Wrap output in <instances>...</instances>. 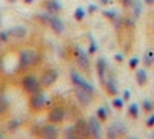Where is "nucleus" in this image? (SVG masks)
<instances>
[{
	"label": "nucleus",
	"instance_id": "1",
	"mask_svg": "<svg viewBox=\"0 0 154 139\" xmlns=\"http://www.w3.org/2000/svg\"><path fill=\"white\" fill-rule=\"evenodd\" d=\"M41 62V53L38 49H33V47H25L18 53V65H20L21 71H28L31 67Z\"/></svg>",
	"mask_w": 154,
	"mask_h": 139
},
{
	"label": "nucleus",
	"instance_id": "2",
	"mask_svg": "<svg viewBox=\"0 0 154 139\" xmlns=\"http://www.w3.org/2000/svg\"><path fill=\"white\" fill-rule=\"evenodd\" d=\"M21 89H23L25 93L33 95V93L41 92L43 85H41L39 77H36L35 74H26V75H23V79H21Z\"/></svg>",
	"mask_w": 154,
	"mask_h": 139
},
{
	"label": "nucleus",
	"instance_id": "3",
	"mask_svg": "<svg viewBox=\"0 0 154 139\" xmlns=\"http://www.w3.org/2000/svg\"><path fill=\"white\" fill-rule=\"evenodd\" d=\"M71 82H72V85H74V89H82V90H85V92L95 95L94 85H92V83H90L85 77H84V75L80 74L79 71H72V72H71Z\"/></svg>",
	"mask_w": 154,
	"mask_h": 139
},
{
	"label": "nucleus",
	"instance_id": "4",
	"mask_svg": "<svg viewBox=\"0 0 154 139\" xmlns=\"http://www.w3.org/2000/svg\"><path fill=\"white\" fill-rule=\"evenodd\" d=\"M36 136H38V139H59L61 133H59V128H57V124L48 123V124L39 126Z\"/></svg>",
	"mask_w": 154,
	"mask_h": 139
},
{
	"label": "nucleus",
	"instance_id": "5",
	"mask_svg": "<svg viewBox=\"0 0 154 139\" xmlns=\"http://www.w3.org/2000/svg\"><path fill=\"white\" fill-rule=\"evenodd\" d=\"M46 100H48V97H46L45 93H43V90H41V92H38V93L30 95V101H28V105H30V110H31L33 113L43 111V110L46 108Z\"/></svg>",
	"mask_w": 154,
	"mask_h": 139
},
{
	"label": "nucleus",
	"instance_id": "6",
	"mask_svg": "<svg viewBox=\"0 0 154 139\" xmlns=\"http://www.w3.org/2000/svg\"><path fill=\"white\" fill-rule=\"evenodd\" d=\"M66 118H67V110H66L64 107H61V105L51 107V110L48 111V123L61 124Z\"/></svg>",
	"mask_w": 154,
	"mask_h": 139
},
{
	"label": "nucleus",
	"instance_id": "7",
	"mask_svg": "<svg viewBox=\"0 0 154 139\" xmlns=\"http://www.w3.org/2000/svg\"><path fill=\"white\" fill-rule=\"evenodd\" d=\"M74 56H75V62H77V67L80 69L82 72L89 74L90 72V62H89V54L84 53L82 47H74Z\"/></svg>",
	"mask_w": 154,
	"mask_h": 139
},
{
	"label": "nucleus",
	"instance_id": "8",
	"mask_svg": "<svg viewBox=\"0 0 154 139\" xmlns=\"http://www.w3.org/2000/svg\"><path fill=\"white\" fill-rule=\"evenodd\" d=\"M87 128H89L90 139H102V121L95 115L87 118Z\"/></svg>",
	"mask_w": 154,
	"mask_h": 139
},
{
	"label": "nucleus",
	"instance_id": "9",
	"mask_svg": "<svg viewBox=\"0 0 154 139\" xmlns=\"http://www.w3.org/2000/svg\"><path fill=\"white\" fill-rule=\"evenodd\" d=\"M57 71L53 67H48L45 71L41 72V75H39V80H41V85L45 87V89H49V87H53L54 83H56L57 80Z\"/></svg>",
	"mask_w": 154,
	"mask_h": 139
},
{
	"label": "nucleus",
	"instance_id": "10",
	"mask_svg": "<svg viewBox=\"0 0 154 139\" xmlns=\"http://www.w3.org/2000/svg\"><path fill=\"white\" fill-rule=\"evenodd\" d=\"M126 134V129L122 123H113L107 128V139H122Z\"/></svg>",
	"mask_w": 154,
	"mask_h": 139
},
{
	"label": "nucleus",
	"instance_id": "11",
	"mask_svg": "<svg viewBox=\"0 0 154 139\" xmlns=\"http://www.w3.org/2000/svg\"><path fill=\"white\" fill-rule=\"evenodd\" d=\"M74 129H75V137L77 139H89V128H87V119L79 118L74 124Z\"/></svg>",
	"mask_w": 154,
	"mask_h": 139
},
{
	"label": "nucleus",
	"instance_id": "12",
	"mask_svg": "<svg viewBox=\"0 0 154 139\" xmlns=\"http://www.w3.org/2000/svg\"><path fill=\"white\" fill-rule=\"evenodd\" d=\"M74 93H75L77 101H79L82 107H90V105L94 103V97H95V95L85 92V90H82V89H75Z\"/></svg>",
	"mask_w": 154,
	"mask_h": 139
},
{
	"label": "nucleus",
	"instance_id": "13",
	"mask_svg": "<svg viewBox=\"0 0 154 139\" xmlns=\"http://www.w3.org/2000/svg\"><path fill=\"white\" fill-rule=\"evenodd\" d=\"M48 26L51 28L56 35H62L66 30V25H64V21L61 20L57 15H49V23H48Z\"/></svg>",
	"mask_w": 154,
	"mask_h": 139
},
{
	"label": "nucleus",
	"instance_id": "14",
	"mask_svg": "<svg viewBox=\"0 0 154 139\" xmlns=\"http://www.w3.org/2000/svg\"><path fill=\"white\" fill-rule=\"evenodd\" d=\"M8 35H10V38H13V39H23V38H26L28 30L23 25H15V26H12L8 30Z\"/></svg>",
	"mask_w": 154,
	"mask_h": 139
},
{
	"label": "nucleus",
	"instance_id": "15",
	"mask_svg": "<svg viewBox=\"0 0 154 139\" xmlns=\"http://www.w3.org/2000/svg\"><path fill=\"white\" fill-rule=\"evenodd\" d=\"M43 8H45L48 13H51V15H57L62 10V5L59 3V0H45Z\"/></svg>",
	"mask_w": 154,
	"mask_h": 139
},
{
	"label": "nucleus",
	"instance_id": "16",
	"mask_svg": "<svg viewBox=\"0 0 154 139\" xmlns=\"http://www.w3.org/2000/svg\"><path fill=\"white\" fill-rule=\"evenodd\" d=\"M97 74L100 77V82L103 83L105 79H107V61L103 57H98L97 59Z\"/></svg>",
	"mask_w": 154,
	"mask_h": 139
},
{
	"label": "nucleus",
	"instance_id": "17",
	"mask_svg": "<svg viewBox=\"0 0 154 139\" xmlns=\"http://www.w3.org/2000/svg\"><path fill=\"white\" fill-rule=\"evenodd\" d=\"M103 87L107 89V93L112 95V97H115V95L118 93V89H116V82H115L113 79H105Z\"/></svg>",
	"mask_w": 154,
	"mask_h": 139
},
{
	"label": "nucleus",
	"instance_id": "18",
	"mask_svg": "<svg viewBox=\"0 0 154 139\" xmlns=\"http://www.w3.org/2000/svg\"><path fill=\"white\" fill-rule=\"evenodd\" d=\"M134 77H136V82H138L139 87H143V85H146V83H148V74H146L144 69H138Z\"/></svg>",
	"mask_w": 154,
	"mask_h": 139
},
{
	"label": "nucleus",
	"instance_id": "19",
	"mask_svg": "<svg viewBox=\"0 0 154 139\" xmlns=\"http://www.w3.org/2000/svg\"><path fill=\"white\" fill-rule=\"evenodd\" d=\"M95 116H97V118L100 119L102 123L107 121V118H108V110H107V107H98V108H97V113H95Z\"/></svg>",
	"mask_w": 154,
	"mask_h": 139
},
{
	"label": "nucleus",
	"instance_id": "20",
	"mask_svg": "<svg viewBox=\"0 0 154 139\" xmlns=\"http://www.w3.org/2000/svg\"><path fill=\"white\" fill-rule=\"evenodd\" d=\"M128 115H130L133 119H138V116H139V105L138 103H130V107H128Z\"/></svg>",
	"mask_w": 154,
	"mask_h": 139
},
{
	"label": "nucleus",
	"instance_id": "21",
	"mask_svg": "<svg viewBox=\"0 0 154 139\" xmlns=\"http://www.w3.org/2000/svg\"><path fill=\"white\" fill-rule=\"evenodd\" d=\"M141 5L143 3L139 2V0H134V3H133V7H131V12H133V18H138L139 17V13H141Z\"/></svg>",
	"mask_w": 154,
	"mask_h": 139
},
{
	"label": "nucleus",
	"instance_id": "22",
	"mask_svg": "<svg viewBox=\"0 0 154 139\" xmlns=\"http://www.w3.org/2000/svg\"><path fill=\"white\" fill-rule=\"evenodd\" d=\"M103 17H105V18H108V20H112L113 23H115L116 20H120L118 13L113 12V10H103Z\"/></svg>",
	"mask_w": 154,
	"mask_h": 139
},
{
	"label": "nucleus",
	"instance_id": "23",
	"mask_svg": "<svg viewBox=\"0 0 154 139\" xmlns=\"http://www.w3.org/2000/svg\"><path fill=\"white\" fill-rule=\"evenodd\" d=\"M84 18H85V10L80 8V7H77V8L74 10V20L75 21H82Z\"/></svg>",
	"mask_w": 154,
	"mask_h": 139
},
{
	"label": "nucleus",
	"instance_id": "24",
	"mask_svg": "<svg viewBox=\"0 0 154 139\" xmlns=\"http://www.w3.org/2000/svg\"><path fill=\"white\" fill-rule=\"evenodd\" d=\"M152 110H154V103L151 100H144V101H143V111H144V113H152Z\"/></svg>",
	"mask_w": 154,
	"mask_h": 139
},
{
	"label": "nucleus",
	"instance_id": "25",
	"mask_svg": "<svg viewBox=\"0 0 154 139\" xmlns=\"http://www.w3.org/2000/svg\"><path fill=\"white\" fill-rule=\"evenodd\" d=\"M112 105H113V108H116V110H122L123 108V105H125V100L123 98H113L112 100Z\"/></svg>",
	"mask_w": 154,
	"mask_h": 139
},
{
	"label": "nucleus",
	"instance_id": "26",
	"mask_svg": "<svg viewBox=\"0 0 154 139\" xmlns=\"http://www.w3.org/2000/svg\"><path fill=\"white\" fill-rule=\"evenodd\" d=\"M10 35H8V30L7 31H0V44H5V43L10 41Z\"/></svg>",
	"mask_w": 154,
	"mask_h": 139
},
{
	"label": "nucleus",
	"instance_id": "27",
	"mask_svg": "<svg viewBox=\"0 0 154 139\" xmlns=\"http://www.w3.org/2000/svg\"><path fill=\"white\" fill-rule=\"evenodd\" d=\"M95 51H97V44H95V41H94L92 36H89V51H87V53H89V54H94Z\"/></svg>",
	"mask_w": 154,
	"mask_h": 139
},
{
	"label": "nucleus",
	"instance_id": "28",
	"mask_svg": "<svg viewBox=\"0 0 154 139\" xmlns=\"http://www.w3.org/2000/svg\"><path fill=\"white\" fill-rule=\"evenodd\" d=\"M128 65H130V69H136L139 65V59H138V57H131L130 62H128Z\"/></svg>",
	"mask_w": 154,
	"mask_h": 139
},
{
	"label": "nucleus",
	"instance_id": "29",
	"mask_svg": "<svg viewBox=\"0 0 154 139\" xmlns=\"http://www.w3.org/2000/svg\"><path fill=\"white\" fill-rule=\"evenodd\" d=\"M146 126H148V128H152L154 126V111L149 115V118L146 119Z\"/></svg>",
	"mask_w": 154,
	"mask_h": 139
},
{
	"label": "nucleus",
	"instance_id": "30",
	"mask_svg": "<svg viewBox=\"0 0 154 139\" xmlns=\"http://www.w3.org/2000/svg\"><path fill=\"white\" fill-rule=\"evenodd\" d=\"M133 3H134V0H122V5L125 7V8H128V10L133 7Z\"/></svg>",
	"mask_w": 154,
	"mask_h": 139
},
{
	"label": "nucleus",
	"instance_id": "31",
	"mask_svg": "<svg viewBox=\"0 0 154 139\" xmlns=\"http://www.w3.org/2000/svg\"><path fill=\"white\" fill-rule=\"evenodd\" d=\"M130 97H131V92H130V90H125V92H123V100L128 101V100H130Z\"/></svg>",
	"mask_w": 154,
	"mask_h": 139
},
{
	"label": "nucleus",
	"instance_id": "32",
	"mask_svg": "<svg viewBox=\"0 0 154 139\" xmlns=\"http://www.w3.org/2000/svg\"><path fill=\"white\" fill-rule=\"evenodd\" d=\"M5 110H7V103H3V101H0V116L5 113Z\"/></svg>",
	"mask_w": 154,
	"mask_h": 139
},
{
	"label": "nucleus",
	"instance_id": "33",
	"mask_svg": "<svg viewBox=\"0 0 154 139\" xmlns=\"http://www.w3.org/2000/svg\"><path fill=\"white\" fill-rule=\"evenodd\" d=\"M87 12H89V13H95V12H97V5H94V3H92V5H89Z\"/></svg>",
	"mask_w": 154,
	"mask_h": 139
},
{
	"label": "nucleus",
	"instance_id": "34",
	"mask_svg": "<svg viewBox=\"0 0 154 139\" xmlns=\"http://www.w3.org/2000/svg\"><path fill=\"white\" fill-rule=\"evenodd\" d=\"M115 61L122 62V61H123V56H122V54H115Z\"/></svg>",
	"mask_w": 154,
	"mask_h": 139
},
{
	"label": "nucleus",
	"instance_id": "35",
	"mask_svg": "<svg viewBox=\"0 0 154 139\" xmlns=\"http://www.w3.org/2000/svg\"><path fill=\"white\" fill-rule=\"evenodd\" d=\"M144 3L149 5V7H154V0H144Z\"/></svg>",
	"mask_w": 154,
	"mask_h": 139
},
{
	"label": "nucleus",
	"instance_id": "36",
	"mask_svg": "<svg viewBox=\"0 0 154 139\" xmlns=\"http://www.w3.org/2000/svg\"><path fill=\"white\" fill-rule=\"evenodd\" d=\"M100 3H103V5H107V3H110V0H100Z\"/></svg>",
	"mask_w": 154,
	"mask_h": 139
},
{
	"label": "nucleus",
	"instance_id": "37",
	"mask_svg": "<svg viewBox=\"0 0 154 139\" xmlns=\"http://www.w3.org/2000/svg\"><path fill=\"white\" fill-rule=\"evenodd\" d=\"M23 2H25V3H28V5H30V3H33V2H35V0H23Z\"/></svg>",
	"mask_w": 154,
	"mask_h": 139
},
{
	"label": "nucleus",
	"instance_id": "38",
	"mask_svg": "<svg viewBox=\"0 0 154 139\" xmlns=\"http://www.w3.org/2000/svg\"><path fill=\"white\" fill-rule=\"evenodd\" d=\"M8 2H17V0H8Z\"/></svg>",
	"mask_w": 154,
	"mask_h": 139
},
{
	"label": "nucleus",
	"instance_id": "39",
	"mask_svg": "<svg viewBox=\"0 0 154 139\" xmlns=\"http://www.w3.org/2000/svg\"><path fill=\"white\" fill-rule=\"evenodd\" d=\"M130 139H136V137H130Z\"/></svg>",
	"mask_w": 154,
	"mask_h": 139
},
{
	"label": "nucleus",
	"instance_id": "40",
	"mask_svg": "<svg viewBox=\"0 0 154 139\" xmlns=\"http://www.w3.org/2000/svg\"><path fill=\"white\" fill-rule=\"evenodd\" d=\"M0 139H2V134H0Z\"/></svg>",
	"mask_w": 154,
	"mask_h": 139
},
{
	"label": "nucleus",
	"instance_id": "41",
	"mask_svg": "<svg viewBox=\"0 0 154 139\" xmlns=\"http://www.w3.org/2000/svg\"><path fill=\"white\" fill-rule=\"evenodd\" d=\"M152 62H154V57H152Z\"/></svg>",
	"mask_w": 154,
	"mask_h": 139
}]
</instances>
